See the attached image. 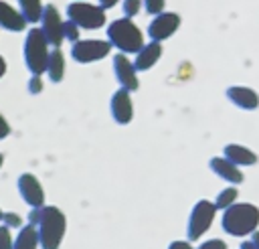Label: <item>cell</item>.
<instances>
[{
  "mask_svg": "<svg viewBox=\"0 0 259 249\" xmlns=\"http://www.w3.org/2000/svg\"><path fill=\"white\" fill-rule=\"evenodd\" d=\"M36 231H38V243L40 249H59L65 233H67V217L59 206L45 204L40 209L38 221H36Z\"/></svg>",
  "mask_w": 259,
  "mask_h": 249,
  "instance_id": "6da1fadb",
  "label": "cell"
},
{
  "mask_svg": "<svg viewBox=\"0 0 259 249\" xmlns=\"http://www.w3.org/2000/svg\"><path fill=\"white\" fill-rule=\"evenodd\" d=\"M223 231L233 237L253 235L259 227V209L253 202H235L227 211H223L221 219Z\"/></svg>",
  "mask_w": 259,
  "mask_h": 249,
  "instance_id": "7a4b0ae2",
  "label": "cell"
},
{
  "mask_svg": "<svg viewBox=\"0 0 259 249\" xmlns=\"http://www.w3.org/2000/svg\"><path fill=\"white\" fill-rule=\"evenodd\" d=\"M107 36L109 43L113 47H117L123 55L125 53H140L144 47V34L142 30L130 20V18H117L109 24L107 28Z\"/></svg>",
  "mask_w": 259,
  "mask_h": 249,
  "instance_id": "3957f363",
  "label": "cell"
},
{
  "mask_svg": "<svg viewBox=\"0 0 259 249\" xmlns=\"http://www.w3.org/2000/svg\"><path fill=\"white\" fill-rule=\"evenodd\" d=\"M24 63L32 75H42L47 73V63H49V43L40 28H30L26 38H24Z\"/></svg>",
  "mask_w": 259,
  "mask_h": 249,
  "instance_id": "277c9868",
  "label": "cell"
},
{
  "mask_svg": "<svg viewBox=\"0 0 259 249\" xmlns=\"http://www.w3.org/2000/svg\"><path fill=\"white\" fill-rule=\"evenodd\" d=\"M214 215H217V206L214 202L206 200V198H200L192 211H190V217H188V227H186V235L190 241H198L212 225L214 221Z\"/></svg>",
  "mask_w": 259,
  "mask_h": 249,
  "instance_id": "5b68a950",
  "label": "cell"
},
{
  "mask_svg": "<svg viewBox=\"0 0 259 249\" xmlns=\"http://www.w3.org/2000/svg\"><path fill=\"white\" fill-rule=\"evenodd\" d=\"M67 16L79 28H87V30H95V28L105 24V10L101 6L87 4V2H73V4H69Z\"/></svg>",
  "mask_w": 259,
  "mask_h": 249,
  "instance_id": "8992f818",
  "label": "cell"
},
{
  "mask_svg": "<svg viewBox=\"0 0 259 249\" xmlns=\"http://www.w3.org/2000/svg\"><path fill=\"white\" fill-rule=\"evenodd\" d=\"M111 51V43L99 40V38H87V40H77L71 47V55L77 63H93L103 59Z\"/></svg>",
  "mask_w": 259,
  "mask_h": 249,
  "instance_id": "52a82bcc",
  "label": "cell"
},
{
  "mask_svg": "<svg viewBox=\"0 0 259 249\" xmlns=\"http://www.w3.org/2000/svg\"><path fill=\"white\" fill-rule=\"evenodd\" d=\"M40 32L45 34L47 43L53 45L55 49H59L61 43L65 40V34H63V20H61L59 10H57L53 4L45 6V10H42V16H40Z\"/></svg>",
  "mask_w": 259,
  "mask_h": 249,
  "instance_id": "ba28073f",
  "label": "cell"
},
{
  "mask_svg": "<svg viewBox=\"0 0 259 249\" xmlns=\"http://www.w3.org/2000/svg\"><path fill=\"white\" fill-rule=\"evenodd\" d=\"M18 192L30 209H42L45 206V190H42L40 180L34 174L24 172L18 176Z\"/></svg>",
  "mask_w": 259,
  "mask_h": 249,
  "instance_id": "9c48e42d",
  "label": "cell"
},
{
  "mask_svg": "<svg viewBox=\"0 0 259 249\" xmlns=\"http://www.w3.org/2000/svg\"><path fill=\"white\" fill-rule=\"evenodd\" d=\"M113 73L121 85V89L125 91H136L140 87V81H138V69L136 65L123 55V53H117L113 57Z\"/></svg>",
  "mask_w": 259,
  "mask_h": 249,
  "instance_id": "30bf717a",
  "label": "cell"
},
{
  "mask_svg": "<svg viewBox=\"0 0 259 249\" xmlns=\"http://www.w3.org/2000/svg\"><path fill=\"white\" fill-rule=\"evenodd\" d=\"M180 26V16L174 14V12H162L158 14L152 22H150V28H148V34L152 40L160 43L168 36H172Z\"/></svg>",
  "mask_w": 259,
  "mask_h": 249,
  "instance_id": "8fae6325",
  "label": "cell"
},
{
  "mask_svg": "<svg viewBox=\"0 0 259 249\" xmlns=\"http://www.w3.org/2000/svg\"><path fill=\"white\" fill-rule=\"evenodd\" d=\"M111 115L117 123H130L134 117V103L130 97V91L125 89H117L111 97Z\"/></svg>",
  "mask_w": 259,
  "mask_h": 249,
  "instance_id": "7c38bea8",
  "label": "cell"
},
{
  "mask_svg": "<svg viewBox=\"0 0 259 249\" xmlns=\"http://www.w3.org/2000/svg\"><path fill=\"white\" fill-rule=\"evenodd\" d=\"M227 97L241 109H257L259 107V95L251 87L233 85L227 89Z\"/></svg>",
  "mask_w": 259,
  "mask_h": 249,
  "instance_id": "4fadbf2b",
  "label": "cell"
},
{
  "mask_svg": "<svg viewBox=\"0 0 259 249\" xmlns=\"http://www.w3.org/2000/svg\"><path fill=\"white\" fill-rule=\"evenodd\" d=\"M208 166L212 168V172H214L219 178H223V180H227V182H231V184L243 182V172L239 170V166H235L233 162H229L225 156L212 158V160L208 162Z\"/></svg>",
  "mask_w": 259,
  "mask_h": 249,
  "instance_id": "5bb4252c",
  "label": "cell"
},
{
  "mask_svg": "<svg viewBox=\"0 0 259 249\" xmlns=\"http://www.w3.org/2000/svg\"><path fill=\"white\" fill-rule=\"evenodd\" d=\"M24 24H26V20L20 14V10H16L8 2L0 0V26L6 30H12V32H20V30H24Z\"/></svg>",
  "mask_w": 259,
  "mask_h": 249,
  "instance_id": "9a60e30c",
  "label": "cell"
},
{
  "mask_svg": "<svg viewBox=\"0 0 259 249\" xmlns=\"http://www.w3.org/2000/svg\"><path fill=\"white\" fill-rule=\"evenodd\" d=\"M160 57H162V45L156 43V40H152V43H148V45L142 47V51L138 53L134 65H136L138 71H148V69H152L158 63Z\"/></svg>",
  "mask_w": 259,
  "mask_h": 249,
  "instance_id": "2e32d148",
  "label": "cell"
},
{
  "mask_svg": "<svg viewBox=\"0 0 259 249\" xmlns=\"http://www.w3.org/2000/svg\"><path fill=\"white\" fill-rule=\"evenodd\" d=\"M225 158L229 162H233L235 166H253L257 162V154L241 144H229L225 146Z\"/></svg>",
  "mask_w": 259,
  "mask_h": 249,
  "instance_id": "e0dca14e",
  "label": "cell"
},
{
  "mask_svg": "<svg viewBox=\"0 0 259 249\" xmlns=\"http://www.w3.org/2000/svg\"><path fill=\"white\" fill-rule=\"evenodd\" d=\"M38 231L34 225H24L14 237V249H38Z\"/></svg>",
  "mask_w": 259,
  "mask_h": 249,
  "instance_id": "ac0fdd59",
  "label": "cell"
},
{
  "mask_svg": "<svg viewBox=\"0 0 259 249\" xmlns=\"http://www.w3.org/2000/svg\"><path fill=\"white\" fill-rule=\"evenodd\" d=\"M47 73H49V79L53 83L63 81V77H65V57H63L61 49H53L51 51L49 63H47Z\"/></svg>",
  "mask_w": 259,
  "mask_h": 249,
  "instance_id": "d6986e66",
  "label": "cell"
},
{
  "mask_svg": "<svg viewBox=\"0 0 259 249\" xmlns=\"http://www.w3.org/2000/svg\"><path fill=\"white\" fill-rule=\"evenodd\" d=\"M18 6H20V14L24 16L26 22H38L42 16V10H45L40 0H18Z\"/></svg>",
  "mask_w": 259,
  "mask_h": 249,
  "instance_id": "ffe728a7",
  "label": "cell"
},
{
  "mask_svg": "<svg viewBox=\"0 0 259 249\" xmlns=\"http://www.w3.org/2000/svg\"><path fill=\"white\" fill-rule=\"evenodd\" d=\"M237 196H239V190H237L235 186H229V188L221 190L219 196L214 198V206H217V211H227L229 206H233L235 200H237Z\"/></svg>",
  "mask_w": 259,
  "mask_h": 249,
  "instance_id": "44dd1931",
  "label": "cell"
},
{
  "mask_svg": "<svg viewBox=\"0 0 259 249\" xmlns=\"http://www.w3.org/2000/svg\"><path fill=\"white\" fill-rule=\"evenodd\" d=\"M63 34H65L67 40H71V43L75 45V43L79 40V26H77L75 22L67 20V22H63Z\"/></svg>",
  "mask_w": 259,
  "mask_h": 249,
  "instance_id": "7402d4cb",
  "label": "cell"
},
{
  "mask_svg": "<svg viewBox=\"0 0 259 249\" xmlns=\"http://www.w3.org/2000/svg\"><path fill=\"white\" fill-rule=\"evenodd\" d=\"M2 223H4V227H8V229H22V227H24V225H22V217H20L18 213H4Z\"/></svg>",
  "mask_w": 259,
  "mask_h": 249,
  "instance_id": "603a6c76",
  "label": "cell"
},
{
  "mask_svg": "<svg viewBox=\"0 0 259 249\" xmlns=\"http://www.w3.org/2000/svg\"><path fill=\"white\" fill-rule=\"evenodd\" d=\"M0 249H14V237L10 235V229L0 225Z\"/></svg>",
  "mask_w": 259,
  "mask_h": 249,
  "instance_id": "cb8c5ba5",
  "label": "cell"
},
{
  "mask_svg": "<svg viewBox=\"0 0 259 249\" xmlns=\"http://www.w3.org/2000/svg\"><path fill=\"white\" fill-rule=\"evenodd\" d=\"M140 6H142V0H123V12H125V18H132L140 12Z\"/></svg>",
  "mask_w": 259,
  "mask_h": 249,
  "instance_id": "d4e9b609",
  "label": "cell"
},
{
  "mask_svg": "<svg viewBox=\"0 0 259 249\" xmlns=\"http://www.w3.org/2000/svg\"><path fill=\"white\" fill-rule=\"evenodd\" d=\"M144 4H146V10H148V12H152V14H162L166 0H144Z\"/></svg>",
  "mask_w": 259,
  "mask_h": 249,
  "instance_id": "484cf974",
  "label": "cell"
},
{
  "mask_svg": "<svg viewBox=\"0 0 259 249\" xmlns=\"http://www.w3.org/2000/svg\"><path fill=\"white\" fill-rule=\"evenodd\" d=\"M198 249H229L223 239H206L198 245Z\"/></svg>",
  "mask_w": 259,
  "mask_h": 249,
  "instance_id": "4316f807",
  "label": "cell"
},
{
  "mask_svg": "<svg viewBox=\"0 0 259 249\" xmlns=\"http://www.w3.org/2000/svg\"><path fill=\"white\" fill-rule=\"evenodd\" d=\"M28 91H30L32 95H36V93L42 91V79H40V75H32V77H30V81H28Z\"/></svg>",
  "mask_w": 259,
  "mask_h": 249,
  "instance_id": "83f0119b",
  "label": "cell"
},
{
  "mask_svg": "<svg viewBox=\"0 0 259 249\" xmlns=\"http://www.w3.org/2000/svg\"><path fill=\"white\" fill-rule=\"evenodd\" d=\"M10 134V126H8V121H6V117L0 113V140H4L6 136Z\"/></svg>",
  "mask_w": 259,
  "mask_h": 249,
  "instance_id": "f1b7e54d",
  "label": "cell"
},
{
  "mask_svg": "<svg viewBox=\"0 0 259 249\" xmlns=\"http://www.w3.org/2000/svg\"><path fill=\"white\" fill-rule=\"evenodd\" d=\"M168 249H194L188 241H172L170 245H168Z\"/></svg>",
  "mask_w": 259,
  "mask_h": 249,
  "instance_id": "f546056e",
  "label": "cell"
},
{
  "mask_svg": "<svg viewBox=\"0 0 259 249\" xmlns=\"http://www.w3.org/2000/svg\"><path fill=\"white\" fill-rule=\"evenodd\" d=\"M117 2H119V0H99V6L105 10V8H113Z\"/></svg>",
  "mask_w": 259,
  "mask_h": 249,
  "instance_id": "4dcf8cb0",
  "label": "cell"
},
{
  "mask_svg": "<svg viewBox=\"0 0 259 249\" xmlns=\"http://www.w3.org/2000/svg\"><path fill=\"white\" fill-rule=\"evenodd\" d=\"M239 249H255V245H253V241H243Z\"/></svg>",
  "mask_w": 259,
  "mask_h": 249,
  "instance_id": "1f68e13d",
  "label": "cell"
},
{
  "mask_svg": "<svg viewBox=\"0 0 259 249\" xmlns=\"http://www.w3.org/2000/svg\"><path fill=\"white\" fill-rule=\"evenodd\" d=\"M6 73V61H4V57L0 55V77Z\"/></svg>",
  "mask_w": 259,
  "mask_h": 249,
  "instance_id": "d6a6232c",
  "label": "cell"
},
{
  "mask_svg": "<svg viewBox=\"0 0 259 249\" xmlns=\"http://www.w3.org/2000/svg\"><path fill=\"white\" fill-rule=\"evenodd\" d=\"M251 241H253L255 249H259V231H255V233H253V239H251Z\"/></svg>",
  "mask_w": 259,
  "mask_h": 249,
  "instance_id": "836d02e7",
  "label": "cell"
},
{
  "mask_svg": "<svg viewBox=\"0 0 259 249\" xmlns=\"http://www.w3.org/2000/svg\"><path fill=\"white\" fill-rule=\"evenodd\" d=\"M2 164H4V156L0 154V168H2Z\"/></svg>",
  "mask_w": 259,
  "mask_h": 249,
  "instance_id": "e575fe53",
  "label": "cell"
},
{
  "mask_svg": "<svg viewBox=\"0 0 259 249\" xmlns=\"http://www.w3.org/2000/svg\"><path fill=\"white\" fill-rule=\"evenodd\" d=\"M2 217H4V211H2V209H0V221H2Z\"/></svg>",
  "mask_w": 259,
  "mask_h": 249,
  "instance_id": "d590c367",
  "label": "cell"
}]
</instances>
